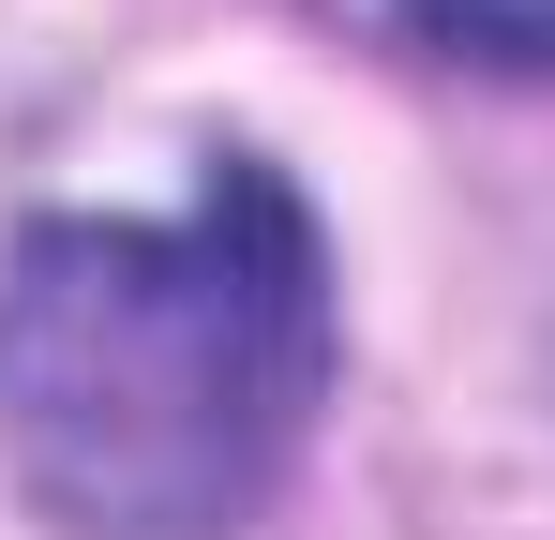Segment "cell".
I'll return each instance as SVG.
<instances>
[{"instance_id": "cell-2", "label": "cell", "mask_w": 555, "mask_h": 540, "mask_svg": "<svg viewBox=\"0 0 555 540\" xmlns=\"http://www.w3.org/2000/svg\"><path fill=\"white\" fill-rule=\"evenodd\" d=\"M390 15L465 61H555V0H390Z\"/></svg>"}, {"instance_id": "cell-1", "label": "cell", "mask_w": 555, "mask_h": 540, "mask_svg": "<svg viewBox=\"0 0 555 540\" xmlns=\"http://www.w3.org/2000/svg\"><path fill=\"white\" fill-rule=\"evenodd\" d=\"M331 406V241L256 151L195 210H46L0 256V436L76 540H241Z\"/></svg>"}]
</instances>
